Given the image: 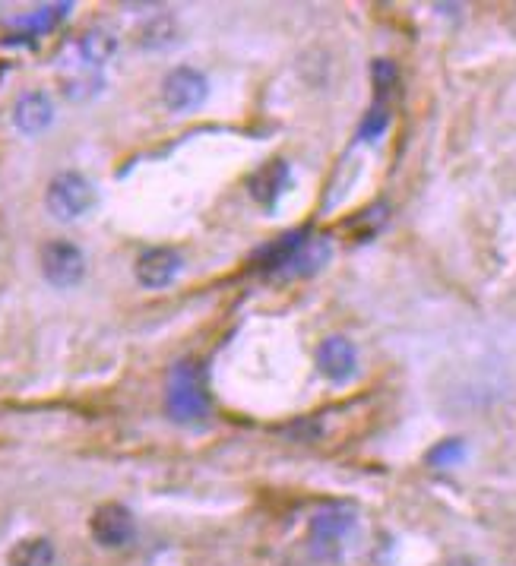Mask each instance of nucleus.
<instances>
[{"mask_svg": "<svg viewBox=\"0 0 516 566\" xmlns=\"http://www.w3.org/2000/svg\"><path fill=\"white\" fill-rule=\"evenodd\" d=\"M133 532H137V525H133V513L124 503H102L89 519V535L102 548H124Z\"/></svg>", "mask_w": 516, "mask_h": 566, "instance_id": "obj_5", "label": "nucleus"}, {"mask_svg": "<svg viewBox=\"0 0 516 566\" xmlns=\"http://www.w3.org/2000/svg\"><path fill=\"white\" fill-rule=\"evenodd\" d=\"M317 367L330 383H349L358 370V351L349 339L330 336L317 351Z\"/></svg>", "mask_w": 516, "mask_h": 566, "instance_id": "obj_8", "label": "nucleus"}, {"mask_svg": "<svg viewBox=\"0 0 516 566\" xmlns=\"http://www.w3.org/2000/svg\"><path fill=\"white\" fill-rule=\"evenodd\" d=\"M387 121H390V117H387L384 105L371 108L368 117H365V124H361V130H358V136H361V140H377V136L387 130Z\"/></svg>", "mask_w": 516, "mask_h": 566, "instance_id": "obj_17", "label": "nucleus"}, {"mask_svg": "<svg viewBox=\"0 0 516 566\" xmlns=\"http://www.w3.org/2000/svg\"><path fill=\"white\" fill-rule=\"evenodd\" d=\"M463 443L460 440H444V443H437L434 450L428 453V462L431 465H453V462H460L463 459Z\"/></svg>", "mask_w": 516, "mask_h": 566, "instance_id": "obj_16", "label": "nucleus"}, {"mask_svg": "<svg viewBox=\"0 0 516 566\" xmlns=\"http://www.w3.org/2000/svg\"><path fill=\"white\" fill-rule=\"evenodd\" d=\"M355 529V513L346 506H330V510H320L311 522V541L320 557H333L339 554L342 541Z\"/></svg>", "mask_w": 516, "mask_h": 566, "instance_id": "obj_6", "label": "nucleus"}, {"mask_svg": "<svg viewBox=\"0 0 516 566\" xmlns=\"http://www.w3.org/2000/svg\"><path fill=\"white\" fill-rule=\"evenodd\" d=\"M181 269H184V257L175 247H149L137 260V282L156 291L175 282Z\"/></svg>", "mask_w": 516, "mask_h": 566, "instance_id": "obj_7", "label": "nucleus"}, {"mask_svg": "<svg viewBox=\"0 0 516 566\" xmlns=\"http://www.w3.org/2000/svg\"><path fill=\"white\" fill-rule=\"evenodd\" d=\"M206 95H209V80L197 67H175L162 80V102L175 114L197 111L206 102Z\"/></svg>", "mask_w": 516, "mask_h": 566, "instance_id": "obj_4", "label": "nucleus"}, {"mask_svg": "<svg viewBox=\"0 0 516 566\" xmlns=\"http://www.w3.org/2000/svg\"><path fill=\"white\" fill-rule=\"evenodd\" d=\"M168 42H175V23H171L168 16L152 19V23L140 32V45L143 48H162Z\"/></svg>", "mask_w": 516, "mask_h": 566, "instance_id": "obj_14", "label": "nucleus"}, {"mask_svg": "<svg viewBox=\"0 0 516 566\" xmlns=\"http://www.w3.org/2000/svg\"><path fill=\"white\" fill-rule=\"evenodd\" d=\"M42 276L54 288H76L86 279V257L83 250L70 241H48L42 247Z\"/></svg>", "mask_w": 516, "mask_h": 566, "instance_id": "obj_3", "label": "nucleus"}, {"mask_svg": "<svg viewBox=\"0 0 516 566\" xmlns=\"http://www.w3.org/2000/svg\"><path fill=\"white\" fill-rule=\"evenodd\" d=\"M7 566H54V544L48 538H23L7 554Z\"/></svg>", "mask_w": 516, "mask_h": 566, "instance_id": "obj_13", "label": "nucleus"}, {"mask_svg": "<svg viewBox=\"0 0 516 566\" xmlns=\"http://www.w3.org/2000/svg\"><path fill=\"white\" fill-rule=\"evenodd\" d=\"M330 260V241L327 238H304L301 247L289 257L276 279H304V276H314L317 269H323V263Z\"/></svg>", "mask_w": 516, "mask_h": 566, "instance_id": "obj_10", "label": "nucleus"}, {"mask_svg": "<svg viewBox=\"0 0 516 566\" xmlns=\"http://www.w3.org/2000/svg\"><path fill=\"white\" fill-rule=\"evenodd\" d=\"M209 412V396L203 383V370L197 364H178L168 380V415L187 424L200 421Z\"/></svg>", "mask_w": 516, "mask_h": 566, "instance_id": "obj_2", "label": "nucleus"}, {"mask_svg": "<svg viewBox=\"0 0 516 566\" xmlns=\"http://www.w3.org/2000/svg\"><path fill=\"white\" fill-rule=\"evenodd\" d=\"M76 54H80V61L86 67H105L114 54H118V35L95 26V29H86L80 38H76Z\"/></svg>", "mask_w": 516, "mask_h": 566, "instance_id": "obj_11", "label": "nucleus"}, {"mask_svg": "<svg viewBox=\"0 0 516 566\" xmlns=\"http://www.w3.org/2000/svg\"><path fill=\"white\" fill-rule=\"evenodd\" d=\"M45 206L57 222H73L95 206V184L80 171L54 174L45 190Z\"/></svg>", "mask_w": 516, "mask_h": 566, "instance_id": "obj_1", "label": "nucleus"}, {"mask_svg": "<svg viewBox=\"0 0 516 566\" xmlns=\"http://www.w3.org/2000/svg\"><path fill=\"white\" fill-rule=\"evenodd\" d=\"M371 80H374V89H377L380 105H384V99L396 89L399 73H396V67H393L390 61H374V64H371Z\"/></svg>", "mask_w": 516, "mask_h": 566, "instance_id": "obj_15", "label": "nucleus"}, {"mask_svg": "<svg viewBox=\"0 0 516 566\" xmlns=\"http://www.w3.org/2000/svg\"><path fill=\"white\" fill-rule=\"evenodd\" d=\"M285 187H289V165L285 162H270V165H263L254 178H251V197L263 206H273Z\"/></svg>", "mask_w": 516, "mask_h": 566, "instance_id": "obj_12", "label": "nucleus"}, {"mask_svg": "<svg viewBox=\"0 0 516 566\" xmlns=\"http://www.w3.org/2000/svg\"><path fill=\"white\" fill-rule=\"evenodd\" d=\"M51 121H54V102L48 99V92H26L13 108V124L26 136L48 130Z\"/></svg>", "mask_w": 516, "mask_h": 566, "instance_id": "obj_9", "label": "nucleus"}]
</instances>
